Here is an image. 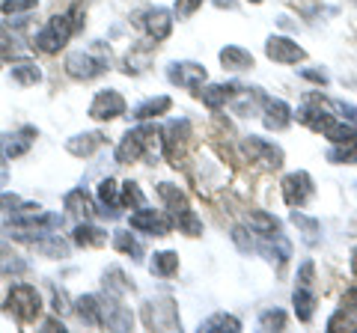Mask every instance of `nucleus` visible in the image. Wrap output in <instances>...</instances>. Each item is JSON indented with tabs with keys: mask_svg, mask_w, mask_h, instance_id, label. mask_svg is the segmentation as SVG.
Returning <instances> with one entry per match:
<instances>
[{
	"mask_svg": "<svg viewBox=\"0 0 357 333\" xmlns=\"http://www.w3.org/2000/svg\"><path fill=\"white\" fill-rule=\"evenodd\" d=\"M131 229H137V232H149V235L155 238H164V235H170L173 226H176V220L170 215H164V212H155V208H137V212L131 215Z\"/></svg>",
	"mask_w": 357,
	"mask_h": 333,
	"instance_id": "obj_5",
	"label": "nucleus"
},
{
	"mask_svg": "<svg viewBox=\"0 0 357 333\" xmlns=\"http://www.w3.org/2000/svg\"><path fill=\"white\" fill-rule=\"evenodd\" d=\"M220 63H223V69L244 72V69H250V65H253V54L238 48V45H227L220 51Z\"/></svg>",
	"mask_w": 357,
	"mask_h": 333,
	"instance_id": "obj_21",
	"label": "nucleus"
},
{
	"mask_svg": "<svg viewBox=\"0 0 357 333\" xmlns=\"http://www.w3.org/2000/svg\"><path fill=\"white\" fill-rule=\"evenodd\" d=\"M241 149H244V155H248L253 164H265V166H280L283 164L280 146H274V143H265L262 137H244Z\"/></svg>",
	"mask_w": 357,
	"mask_h": 333,
	"instance_id": "obj_8",
	"label": "nucleus"
},
{
	"mask_svg": "<svg viewBox=\"0 0 357 333\" xmlns=\"http://www.w3.org/2000/svg\"><path fill=\"white\" fill-rule=\"evenodd\" d=\"M351 268H354V274H357V250H354V259H351Z\"/></svg>",
	"mask_w": 357,
	"mask_h": 333,
	"instance_id": "obj_48",
	"label": "nucleus"
},
{
	"mask_svg": "<svg viewBox=\"0 0 357 333\" xmlns=\"http://www.w3.org/2000/svg\"><path fill=\"white\" fill-rule=\"evenodd\" d=\"M158 194H161V199L167 203V208H170V217L176 220V226L182 229L185 235H199V232H203V220H199V217L194 215V208L188 206L185 194L178 191L176 185L164 182V185L158 187Z\"/></svg>",
	"mask_w": 357,
	"mask_h": 333,
	"instance_id": "obj_3",
	"label": "nucleus"
},
{
	"mask_svg": "<svg viewBox=\"0 0 357 333\" xmlns=\"http://www.w3.org/2000/svg\"><path fill=\"white\" fill-rule=\"evenodd\" d=\"M337 110L342 116H349V119H357V107H351V104H342V102H337Z\"/></svg>",
	"mask_w": 357,
	"mask_h": 333,
	"instance_id": "obj_45",
	"label": "nucleus"
},
{
	"mask_svg": "<svg viewBox=\"0 0 357 333\" xmlns=\"http://www.w3.org/2000/svg\"><path fill=\"white\" fill-rule=\"evenodd\" d=\"M77 318L84 321L86 327H102V297H96V295H84V297H77Z\"/></svg>",
	"mask_w": 357,
	"mask_h": 333,
	"instance_id": "obj_18",
	"label": "nucleus"
},
{
	"mask_svg": "<svg viewBox=\"0 0 357 333\" xmlns=\"http://www.w3.org/2000/svg\"><path fill=\"white\" fill-rule=\"evenodd\" d=\"M27 262H21V256H9V253H0V274H24Z\"/></svg>",
	"mask_w": 357,
	"mask_h": 333,
	"instance_id": "obj_38",
	"label": "nucleus"
},
{
	"mask_svg": "<svg viewBox=\"0 0 357 333\" xmlns=\"http://www.w3.org/2000/svg\"><path fill=\"white\" fill-rule=\"evenodd\" d=\"M72 241L77 244V247H102V244L107 241V232L93 226V224H77L75 232H72Z\"/></svg>",
	"mask_w": 357,
	"mask_h": 333,
	"instance_id": "obj_23",
	"label": "nucleus"
},
{
	"mask_svg": "<svg viewBox=\"0 0 357 333\" xmlns=\"http://www.w3.org/2000/svg\"><path fill=\"white\" fill-rule=\"evenodd\" d=\"M357 330V304H349V307H340L337 313L331 316L328 321V330Z\"/></svg>",
	"mask_w": 357,
	"mask_h": 333,
	"instance_id": "obj_27",
	"label": "nucleus"
},
{
	"mask_svg": "<svg viewBox=\"0 0 357 333\" xmlns=\"http://www.w3.org/2000/svg\"><path fill=\"white\" fill-rule=\"evenodd\" d=\"M265 54H268V57H271L274 63H286V65H298L301 60L307 57L304 48H298L295 42L286 39V36H271V39H268Z\"/></svg>",
	"mask_w": 357,
	"mask_h": 333,
	"instance_id": "obj_11",
	"label": "nucleus"
},
{
	"mask_svg": "<svg viewBox=\"0 0 357 333\" xmlns=\"http://www.w3.org/2000/svg\"><path fill=\"white\" fill-rule=\"evenodd\" d=\"M77 15H81L77 9H72L69 15H54L48 24L36 33V42H33V45H36L39 51H45V54H57L66 42L72 39V33L81 27V21H75Z\"/></svg>",
	"mask_w": 357,
	"mask_h": 333,
	"instance_id": "obj_2",
	"label": "nucleus"
},
{
	"mask_svg": "<svg viewBox=\"0 0 357 333\" xmlns=\"http://www.w3.org/2000/svg\"><path fill=\"white\" fill-rule=\"evenodd\" d=\"M39 307H42V301H39V292L33 286H27V283H18V286H13L9 288V295H6V309L13 313L18 321H33L39 316Z\"/></svg>",
	"mask_w": 357,
	"mask_h": 333,
	"instance_id": "obj_4",
	"label": "nucleus"
},
{
	"mask_svg": "<svg viewBox=\"0 0 357 333\" xmlns=\"http://www.w3.org/2000/svg\"><path fill=\"white\" fill-rule=\"evenodd\" d=\"M105 69H107V60L93 57V54H86V51H75V54H69V60H66V72L77 77V81H93V77H98Z\"/></svg>",
	"mask_w": 357,
	"mask_h": 333,
	"instance_id": "obj_6",
	"label": "nucleus"
},
{
	"mask_svg": "<svg viewBox=\"0 0 357 333\" xmlns=\"http://www.w3.org/2000/svg\"><path fill=\"white\" fill-rule=\"evenodd\" d=\"M126 114V98H122L116 90H102L96 98H93V104H89V116L93 119H116Z\"/></svg>",
	"mask_w": 357,
	"mask_h": 333,
	"instance_id": "obj_9",
	"label": "nucleus"
},
{
	"mask_svg": "<svg viewBox=\"0 0 357 333\" xmlns=\"http://www.w3.org/2000/svg\"><path fill=\"white\" fill-rule=\"evenodd\" d=\"M39 3L36 0H3V15H21V13H33Z\"/></svg>",
	"mask_w": 357,
	"mask_h": 333,
	"instance_id": "obj_39",
	"label": "nucleus"
},
{
	"mask_svg": "<svg viewBox=\"0 0 357 333\" xmlns=\"http://www.w3.org/2000/svg\"><path fill=\"white\" fill-rule=\"evenodd\" d=\"M164 146L161 131L155 125H137L122 134L119 146H116V161L119 164H134L143 155H158V149Z\"/></svg>",
	"mask_w": 357,
	"mask_h": 333,
	"instance_id": "obj_1",
	"label": "nucleus"
},
{
	"mask_svg": "<svg viewBox=\"0 0 357 333\" xmlns=\"http://www.w3.org/2000/svg\"><path fill=\"white\" fill-rule=\"evenodd\" d=\"M241 90V86H236V84H211V86H199V98H203V104H208V107H220V104H227L232 95H236Z\"/></svg>",
	"mask_w": 357,
	"mask_h": 333,
	"instance_id": "obj_20",
	"label": "nucleus"
},
{
	"mask_svg": "<svg viewBox=\"0 0 357 333\" xmlns=\"http://www.w3.org/2000/svg\"><path fill=\"white\" fill-rule=\"evenodd\" d=\"M328 161H333V164H357V137L345 140V143H337V146L328 152Z\"/></svg>",
	"mask_w": 357,
	"mask_h": 333,
	"instance_id": "obj_30",
	"label": "nucleus"
},
{
	"mask_svg": "<svg viewBox=\"0 0 357 333\" xmlns=\"http://www.w3.org/2000/svg\"><path fill=\"white\" fill-rule=\"evenodd\" d=\"M256 250L265 253L268 259H277V265H286L289 259H292V244H289L280 232H271V235H262V241L256 244Z\"/></svg>",
	"mask_w": 357,
	"mask_h": 333,
	"instance_id": "obj_14",
	"label": "nucleus"
},
{
	"mask_svg": "<svg viewBox=\"0 0 357 333\" xmlns=\"http://www.w3.org/2000/svg\"><path fill=\"white\" fill-rule=\"evenodd\" d=\"M13 81L33 86L42 81V72H39V65H33V63H18V65H13Z\"/></svg>",
	"mask_w": 357,
	"mask_h": 333,
	"instance_id": "obj_33",
	"label": "nucleus"
},
{
	"mask_svg": "<svg viewBox=\"0 0 357 333\" xmlns=\"http://www.w3.org/2000/svg\"><path fill=\"white\" fill-rule=\"evenodd\" d=\"M248 224H250V229L256 232V235H271V232L280 229L277 217L265 215V212H250V215H248Z\"/></svg>",
	"mask_w": 357,
	"mask_h": 333,
	"instance_id": "obj_31",
	"label": "nucleus"
},
{
	"mask_svg": "<svg viewBox=\"0 0 357 333\" xmlns=\"http://www.w3.org/2000/svg\"><path fill=\"white\" fill-rule=\"evenodd\" d=\"M63 206H66V212H72V215L84 217V220L96 215L93 199H89L84 191H69V194H66V199H63Z\"/></svg>",
	"mask_w": 357,
	"mask_h": 333,
	"instance_id": "obj_25",
	"label": "nucleus"
},
{
	"mask_svg": "<svg viewBox=\"0 0 357 333\" xmlns=\"http://www.w3.org/2000/svg\"><path fill=\"white\" fill-rule=\"evenodd\" d=\"M102 325L110 327V330H131L134 325V316H131V309L126 307H119L116 301H102Z\"/></svg>",
	"mask_w": 357,
	"mask_h": 333,
	"instance_id": "obj_15",
	"label": "nucleus"
},
{
	"mask_svg": "<svg viewBox=\"0 0 357 333\" xmlns=\"http://www.w3.org/2000/svg\"><path fill=\"white\" fill-rule=\"evenodd\" d=\"M262 114H265V128L271 131H283L289 125V119H292V110H289L286 102L268 98V95H262Z\"/></svg>",
	"mask_w": 357,
	"mask_h": 333,
	"instance_id": "obj_13",
	"label": "nucleus"
},
{
	"mask_svg": "<svg viewBox=\"0 0 357 333\" xmlns=\"http://www.w3.org/2000/svg\"><path fill=\"white\" fill-rule=\"evenodd\" d=\"M98 146H102V134H96V131H86V134H75L72 140H66V149H69L75 158H86V155H93Z\"/></svg>",
	"mask_w": 357,
	"mask_h": 333,
	"instance_id": "obj_22",
	"label": "nucleus"
},
{
	"mask_svg": "<svg viewBox=\"0 0 357 333\" xmlns=\"http://www.w3.org/2000/svg\"><path fill=\"white\" fill-rule=\"evenodd\" d=\"M149 271H152L155 277H170V274L178 271V256H176V253H170V250L155 253V256H152V265H149Z\"/></svg>",
	"mask_w": 357,
	"mask_h": 333,
	"instance_id": "obj_28",
	"label": "nucleus"
},
{
	"mask_svg": "<svg viewBox=\"0 0 357 333\" xmlns=\"http://www.w3.org/2000/svg\"><path fill=\"white\" fill-rule=\"evenodd\" d=\"M292 301H295V316L301 321H310L312 318V309H316V292H312V286H301L298 283Z\"/></svg>",
	"mask_w": 357,
	"mask_h": 333,
	"instance_id": "obj_24",
	"label": "nucleus"
},
{
	"mask_svg": "<svg viewBox=\"0 0 357 333\" xmlns=\"http://www.w3.org/2000/svg\"><path fill=\"white\" fill-rule=\"evenodd\" d=\"M114 247H116V250H122V253H128L131 259H140V256H143L140 241L134 238L131 232H126V229H122V232H114Z\"/></svg>",
	"mask_w": 357,
	"mask_h": 333,
	"instance_id": "obj_32",
	"label": "nucleus"
},
{
	"mask_svg": "<svg viewBox=\"0 0 357 333\" xmlns=\"http://www.w3.org/2000/svg\"><path fill=\"white\" fill-rule=\"evenodd\" d=\"M259 325H262L265 330H283L286 316L280 313V309H268V313H262V316H259Z\"/></svg>",
	"mask_w": 357,
	"mask_h": 333,
	"instance_id": "obj_40",
	"label": "nucleus"
},
{
	"mask_svg": "<svg viewBox=\"0 0 357 333\" xmlns=\"http://www.w3.org/2000/svg\"><path fill=\"white\" fill-rule=\"evenodd\" d=\"M199 330H206V333H218V330H241V321L236 316H227V313H218V316H211L206 318L203 325H199Z\"/></svg>",
	"mask_w": 357,
	"mask_h": 333,
	"instance_id": "obj_29",
	"label": "nucleus"
},
{
	"mask_svg": "<svg viewBox=\"0 0 357 333\" xmlns=\"http://www.w3.org/2000/svg\"><path fill=\"white\" fill-rule=\"evenodd\" d=\"M301 75L310 77V81H316V84H328V75H325V72H310V69H304Z\"/></svg>",
	"mask_w": 357,
	"mask_h": 333,
	"instance_id": "obj_44",
	"label": "nucleus"
},
{
	"mask_svg": "<svg viewBox=\"0 0 357 333\" xmlns=\"http://www.w3.org/2000/svg\"><path fill=\"white\" fill-rule=\"evenodd\" d=\"M167 77H170V84L176 86H185V90H199V86L206 84V69L199 63H170V69H167Z\"/></svg>",
	"mask_w": 357,
	"mask_h": 333,
	"instance_id": "obj_7",
	"label": "nucleus"
},
{
	"mask_svg": "<svg viewBox=\"0 0 357 333\" xmlns=\"http://www.w3.org/2000/svg\"><path fill=\"white\" fill-rule=\"evenodd\" d=\"M33 137H36V128H21L15 131V134H6L3 140H0V149H3L6 158H21L30 146H33Z\"/></svg>",
	"mask_w": 357,
	"mask_h": 333,
	"instance_id": "obj_16",
	"label": "nucleus"
},
{
	"mask_svg": "<svg viewBox=\"0 0 357 333\" xmlns=\"http://www.w3.org/2000/svg\"><path fill=\"white\" fill-rule=\"evenodd\" d=\"M199 6H203V0H176V13H178V18L194 15Z\"/></svg>",
	"mask_w": 357,
	"mask_h": 333,
	"instance_id": "obj_41",
	"label": "nucleus"
},
{
	"mask_svg": "<svg viewBox=\"0 0 357 333\" xmlns=\"http://www.w3.org/2000/svg\"><path fill=\"white\" fill-rule=\"evenodd\" d=\"M21 206V199L15 194H0V212H15Z\"/></svg>",
	"mask_w": 357,
	"mask_h": 333,
	"instance_id": "obj_42",
	"label": "nucleus"
},
{
	"mask_svg": "<svg viewBox=\"0 0 357 333\" xmlns=\"http://www.w3.org/2000/svg\"><path fill=\"white\" fill-rule=\"evenodd\" d=\"M3 54H9V48H6V42H0V57H3Z\"/></svg>",
	"mask_w": 357,
	"mask_h": 333,
	"instance_id": "obj_46",
	"label": "nucleus"
},
{
	"mask_svg": "<svg viewBox=\"0 0 357 333\" xmlns=\"http://www.w3.org/2000/svg\"><path fill=\"white\" fill-rule=\"evenodd\" d=\"M250 3H262V0H250Z\"/></svg>",
	"mask_w": 357,
	"mask_h": 333,
	"instance_id": "obj_49",
	"label": "nucleus"
},
{
	"mask_svg": "<svg viewBox=\"0 0 357 333\" xmlns=\"http://www.w3.org/2000/svg\"><path fill=\"white\" fill-rule=\"evenodd\" d=\"M36 250L39 253H45V256H66V253H69V247H66V244L60 241V235H48V238H42L39 244H36Z\"/></svg>",
	"mask_w": 357,
	"mask_h": 333,
	"instance_id": "obj_36",
	"label": "nucleus"
},
{
	"mask_svg": "<svg viewBox=\"0 0 357 333\" xmlns=\"http://www.w3.org/2000/svg\"><path fill=\"white\" fill-rule=\"evenodd\" d=\"M349 301H357V288H351V292H349Z\"/></svg>",
	"mask_w": 357,
	"mask_h": 333,
	"instance_id": "obj_47",
	"label": "nucleus"
},
{
	"mask_svg": "<svg viewBox=\"0 0 357 333\" xmlns=\"http://www.w3.org/2000/svg\"><path fill=\"white\" fill-rule=\"evenodd\" d=\"M310 196H312V179H310L304 170L292 173V176H286V179H283V199H286V203L292 206V208L304 206Z\"/></svg>",
	"mask_w": 357,
	"mask_h": 333,
	"instance_id": "obj_10",
	"label": "nucleus"
},
{
	"mask_svg": "<svg viewBox=\"0 0 357 333\" xmlns=\"http://www.w3.org/2000/svg\"><path fill=\"white\" fill-rule=\"evenodd\" d=\"M66 295L63 292H54V313H66Z\"/></svg>",
	"mask_w": 357,
	"mask_h": 333,
	"instance_id": "obj_43",
	"label": "nucleus"
},
{
	"mask_svg": "<svg viewBox=\"0 0 357 333\" xmlns=\"http://www.w3.org/2000/svg\"><path fill=\"white\" fill-rule=\"evenodd\" d=\"M98 203H102V212H98V215H105L110 220L119 215L116 208L122 206V194H119V187H116L114 179H105L102 185H98Z\"/></svg>",
	"mask_w": 357,
	"mask_h": 333,
	"instance_id": "obj_19",
	"label": "nucleus"
},
{
	"mask_svg": "<svg viewBox=\"0 0 357 333\" xmlns=\"http://www.w3.org/2000/svg\"><path fill=\"white\" fill-rule=\"evenodd\" d=\"M143 30L149 33L152 42H164L173 33V15L167 13V9L155 6V9H149V13L143 15Z\"/></svg>",
	"mask_w": 357,
	"mask_h": 333,
	"instance_id": "obj_12",
	"label": "nucleus"
},
{
	"mask_svg": "<svg viewBox=\"0 0 357 333\" xmlns=\"http://www.w3.org/2000/svg\"><path fill=\"white\" fill-rule=\"evenodd\" d=\"M185 140H188V119L170 122V128H167V134H164V155H167V158L176 161L178 149L185 146Z\"/></svg>",
	"mask_w": 357,
	"mask_h": 333,
	"instance_id": "obj_17",
	"label": "nucleus"
},
{
	"mask_svg": "<svg viewBox=\"0 0 357 333\" xmlns=\"http://www.w3.org/2000/svg\"><path fill=\"white\" fill-rule=\"evenodd\" d=\"M122 206H131V208H143L146 206V196L134 182H126L122 185Z\"/></svg>",
	"mask_w": 357,
	"mask_h": 333,
	"instance_id": "obj_37",
	"label": "nucleus"
},
{
	"mask_svg": "<svg viewBox=\"0 0 357 333\" xmlns=\"http://www.w3.org/2000/svg\"><path fill=\"white\" fill-rule=\"evenodd\" d=\"M170 98L167 95H158V98H149V102H143L137 110H134V119L137 122H146V119H155V116H161V114H167L170 110Z\"/></svg>",
	"mask_w": 357,
	"mask_h": 333,
	"instance_id": "obj_26",
	"label": "nucleus"
},
{
	"mask_svg": "<svg viewBox=\"0 0 357 333\" xmlns=\"http://www.w3.org/2000/svg\"><path fill=\"white\" fill-rule=\"evenodd\" d=\"M105 288H107V295H114V297H119V295H126V292H131V283L126 280V274L122 271H107L105 274Z\"/></svg>",
	"mask_w": 357,
	"mask_h": 333,
	"instance_id": "obj_34",
	"label": "nucleus"
},
{
	"mask_svg": "<svg viewBox=\"0 0 357 333\" xmlns=\"http://www.w3.org/2000/svg\"><path fill=\"white\" fill-rule=\"evenodd\" d=\"M292 224L304 229V241H307V244H316V241H319V229H321V226L316 224V220L304 217L301 212H292Z\"/></svg>",
	"mask_w": 357,
	"mask_h": 333,
	"instance_id": "obj_35",
	"label": "nucleus"
}]
</instances>
